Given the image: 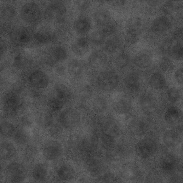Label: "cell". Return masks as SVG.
Listing matches in <instances>:
<instances>
[{
    "instance_id": "1",
    "label": "cell",
    "mask_w": 183,
    "mask_h": 183,
    "mask_svg": "<svg viewBox=\"0 0 183 183\" xmlns=\"http://www.w3.org/2000/svg\"><path fill=\"white\" fill-rule=\"evenodd\" d=\"M5 175L7 180L11 183H18L26 178L27 171L25 165L21 162L14 161L9 163L6 166Z\"/></svg>"
},
{
    "instance_id": "2",
    "label": "cell",
    "mask_w": 183,
    "mask_h": 183,
    "mask_svg": "<svg viewBox=\"0 0 183 183\" xmlns=\"http://www.w3.org/2000/svg\"><path fill=\"white\" fill-rule=\"evenodd\" d=\"M19 14L21 19L29 24H33L39 20L41 17L40 7L36 2H27L23 4L20 9Z\"/></svg>"
},
{
    "instance_id": "3",
    "label": "cell",
    "mask_w": 183,
    "mask_h": 183,
    "mask_svg": "<svg viewBox=\"0 0 183 183\" xmlns=\"http://www.w3.org/2000/svg\"><path fill=\"white\" fill-rule=\"evenodd\" d=\"M41 151L45 159L48 161H53L58 160L62 156L63 152V146L59 142L51 140L44 143Z\"/></svg>"
},
{
    "instance_id": "4",
    "label": "cell",
    "mask_w": 183,
    "mask_h": 183,
    "mask_svg": "<svg viewBox=\"0 0 183 183\" xmlns=\"http://www.w3.org/2000/svg\"><path fill=\"white\" fill-rule=\"evenodd\" d=\"M10 40L13 43L22 45L30 41L31 34L29 30L23 26H18L13 28L9 34Z\"/></svg>"
},
{
    "instance_id": "5",
    "label": "cell",
    "mask_w": 183,
    "mask_h": 183,
    "mask_svg": "<svg viewBox=\"0 0 183 183\" xmlns=\"http://www.w3.org/2000/svg\"><path fill=\"white\" fill-rule=\"evenodd\" d=\"M98 82L101 88L104 90H111L115 88L119 82L117 75L114 72L107 71L102 72L99 75Z\"/></svg>"
},
{
    "instance_id": "6",
    "label": "cell",
    "mask_w": 183,
    "mask_h": 183,
    "mask_svg": "<svg viewBox=\"0 0 183 183\" xmlns=\"http://www.w3.org/2000/svg\"><path fill=\"white\" fill-rule=\"evenodd\" d=\"M50 167L48 164L45 162H40L35 165L31 171L32 179L37 182L46 181L49 178Z\"/></svg>"
},
{
    "instance_id": "7",
    "label": "cell",
    "mask_w": 183,
    "mask_h": 183,
    "mask_svg": "<svg viewBox=\"0 0 183 183\" xmlns=\"http://www.w3.org/2000/svg\"><path fill=\"white\" fill-rule=\"evenodd\" d=\"M140 154L143 158H147L152 156L156 152L157 145L152 138L146 137L141 141L139 146Z\"/></svg>"
},
{
    "instance_id": "8",
    "label": "cell",
    "mask_w": 183,
    "mask_h": 183,
    "mask_svg": "<svg viewBox=\"0 0 183 183\" xmlns=\"http://www.w3.org/2000/svg\"><path fill=\"white\" fill-rule=\"evenodd\" d=\"M183 114L178 107L172 106L166 111L164 115L165 122L170 125H174L178 124L182 119Z\"/></svg>"
},
{
    "instance_id": "9",
    "label": "cell",
    "mask_w": 183,
    "mask_h": 183,
    "mask_svg": "<svg viewBox=\"0 0 183 183\" xmlns=\"http://www.w3.org/2000/svg\"><path fill=\"white\" fill-rule=\"evenodd\" d=\"M17 150L13 143L8 141L0 144V158L2 160L8 161L14 158L16 155Z\"/></svg>"
},
{
    "instance_id": "10",
    "label": "cell",
    "mask_w": 183,
    "mask_h": 183,
    "mask_svg": "<svg viewBox=\"0 0 183 183\" xmlns=\"http://www.w3.org/2000/svg\"><path fill=\"white\" fill-rule=\"evenodd\" d=\"M156 98L153 94L150 93H146L141 97L140 104L144 112L149 113L154 110L156 106Z\"/></svg>"
},
{
    "instance_id": "11",
    "label": "cell",
    "mask_w": 183,
    "mask_h": 183,
    "mask_svg": "<svg viewBox=\"0 0 183 183\" xmlns=\"http://www.w3.org/2000/svg\"><path fill=\"white\" fill-rule=\"evenodd\" d=\"M75 173L74 169L72 166L65 163L58 167L56 173L58 178L60 180L63 181H67L73 179Z\"/></svg>"
},
{
    "instance_id": "12",
    "label": "cell",
    "mask_w": 183,
    "mask_h": 183,
    "mask_svg": "<svg viewBox=\"0 0 183 183\" xmlns=\"http://www.w3.org/2000/svg\"><path fill=\"white\" fill-rule=\"evenodd\" d=\"M125 80L126 85L131 90H138L142 86V81L141 77L136 72H132L128 74Z\"/></svg>"
},
{
    "instance_id": "13",
    "label": "cell",
    "mask_w": 183,
    "mask_h": 183,
    "mask_svg": "<svg viewBox=\"0 0 183 183\" xmlns=\"http://www.w3.org/2000/svg\"><path fill=\"white\" fill-rule=\"evenodd\" d=\"M148 83L151 87L155 90L163 88L166 83L165 77L163 74L159 72L153 73L149 79Z\"/></svg>"
},
{
    "instance_id": "14",
    "label": "cell",
    "mask_w": 183,
    "mask_h": 183,
    "mask_svg": "<svg viewBox=\"0 0 183 183\" xmlns=\"http://www.w3.org/2000/svg\"><path fill=\"white\" fill-rule=\"evenodd\" d=\"M181 134L176 130H168L164 133L163 140L165 144L169 147H173L177 144L181 139Z\"/></svg>"
},
{
    "instance_id": "15",
    "label": "cell",
    "mask_w": 183,
    "mask_h": 183,
    "mask_svg": "<svg viewBox=\"0 0 183 183\" xmlns=\"http://www.w3.org/2000/svg\"><path fill=\"white\" fill-rule=\"evenodd\" d=\"M178 162L177 157L171 154L163 156L161 160V164L162 168L167 171L171 170L177 165Z\"/></svg>"
},
{
    "instance_id": "16",
    "label": "cell",
    "mask_w": 183,
    "mask_h": 183,
    "mask_svg": "<svg viewBox=\"0 0 183 183\" xmlns=\"http://www.w3.org/2000/svg\"><path fill=\"white\" fill-rule=\"evenodd\" d=\"M153 59L151 55L146 54L140 55L136 56L133 60L135 65L142 69L147 68L152 65Z\"/></svg>"
},
{
    "instance_id": "17",
    "label": "cell",
    "mask_w": 183,
    "mask_h": 183,
    "mask_svg": "<svg viewBox=\"0 0 183 183\" xmlns=\"http://www.w3.org/2000/svg\"><path fill=\"white\" fill-rule=\"evenodd\" d=\"M166 95L168 101L170 103L173 104L180 101L182 97V93L180 88L173 86L167 90Z\"/></svg>"
},
{
    "instance_id": "18",
    "label": "cell",
    "mask_w": 183,
    "mask_h": 183,
    "mask_svg": "<svg viewBox=\"0 0 183 183\" xmlns=\"http://www.w3.org/2000/svg\"><path fill=\"white\" fill-rule=\"evenodd\" d=\"M26 145L22 152L23 156L28 160H32L38 154V148L34 144H27Z\"/></svg>"
},
{
    "instance_id": "19",
    "label": "cell",
    "mask_w": 183,
    "mask_h": 183,
    "mask_svg": "<svg viewBox=\"0 0 183 183\" xmlns=\"http://www.w3.org/2000/svg\"><path fill=\"white\" fill-rule=\"evenodd\" d=\"M16 14L15 9L9 5H6L3 7L2 10V15L3 19L9 21L13 19Z\"/></svg>"
},
{
    "instance_id": "20",
    "label": "cell",
    "mask_w": 183,
    "mask_h": 183,
    "mask_svg": "<svg viewBox=\"0 0 183 183\" xmlns=\"http://www.w3.org/2000/svg\"><path fill=\"white\" fill-rule=\"evenodd\" d=\"M183 68L182 67L178 68L175 71L174 77L176 81L178 84L182 85L183 83Z\"/></svg>"
}]
</instances>
